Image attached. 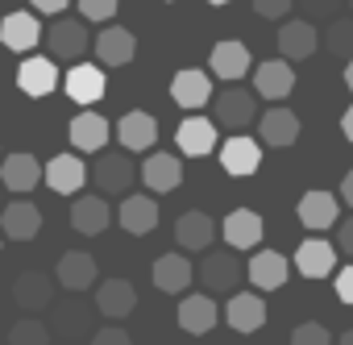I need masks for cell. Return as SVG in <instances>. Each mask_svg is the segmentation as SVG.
Here are the masks:
<instances>
[{"instance_id": "f1b7e54d", "label": "cell", "mask_w": 353, "mask_h": 345, "mask_svg": "<svg viewBox=\"0 0 353 345\" xmlns=\"http://www.w3.org/2000/svg\"><path fill=\"white\" fill-rule=\"evenodd\" d=\"M174 241H179L183 250H208L216 241V221L208 213H183L179 221H174Z\"/></svg>"}, {"instance_id": "c3c4849f", "label": "cell", "mask_w": 353, "mask_h": 345, "mask_svg": "<svg viewBox=\"0 0 353 345\" xmlns=\"http://www.w3.org/2000/svg\"><path fill=\"white\" fill-rule=\"evenodd\" d=\"M345 88H349V92H353V59H349V63H345Z\"/></svg>"}, {"instance_id": "d590c367", "label": "cell", "mask_w": 353, "mask_h": 345, "mask_svg": "<svg viewBox=\"0 0 353 345\" xmlns=\"http://www.w3.org/2000/svg\"><path fill=\"white\" fill-rule=\"evenodd\" d=\"M63 337H79V333H88V308L83 304H63V308H54V320H50Z\"/></svg>"}, {"instance_id": "277c9868", "label": "cell", "mask_w": 353, "mask_h": 345, "mask_svg": "<svg viewBox=\"0 0 353 345\" xmlns=\"http://www.w3.org/2000/svg\"><path fill=\"white\" fill-rule=\"evenodd\" d=\"M63 88H67V96H71L75 104L92 108L96 100H104V92H108V75H104L96 63H75V67L63 75Z\"/></svg>"}, {"instance_id": "d6a6232c", "label": "cell", "mask_w": 353, "mask_h": 345, "mask_svg": "<svg viewBox=\"0 0 353 345\" xmlns=\"http://www.w3.org/2000/svg\"><path fill=\"white\" fill-rule=\"evenodd\" d=\"M117 137H121L125 150H154V141H158V121H154L150 112H125V117L117 121Z\"/></svg>"}, {"instance_id": "1f68e13d", "label": "cell", "mask_w": 353, "mask_h": 345, "mask_svg": "<svg viewBox=\"0 0 353 345\" xmlns=\"http://www.w3.org/2000/svg\"><path fill=\"white\" fill-rule=\"evenodd\" d=\"M117 221H121V229H129L133 237H145V233H154V225H158V204H154L150 196H125L121 208H117Z\"/></svg>"}, {"instance_id": "60d3db41", "label": "cell", "mask_w": 353, "mask_h": 345, "mask_svg": "<svg viewBox=\"0 0 353 345\" xmlns=\"http://www.w3.org/2000/svg\"><path fill=\"white\" fill-rule=\"evenodd\" d=\"M92 345H133V337L121 324H104V328L92 333Z\"/></svg>"}, {"instance_id": "8992f818", "label": "cell", "mask_w": 353, "mask_h": 345, "mask_svg": "<svg viewBox=\"0 0 353 345\" xmlns=\"http://www.w3.org/2000/svg\"><path fill=\"white\" fill-rule=\"evenodd\" d=\"M208 67H212V75H216V79H225V83H241V79L250 75V67H254V63H250L245 42L225 38V42H216V46H212Z\"/></svg>"}, {"instance_id": "7a4b0ae2", "label": "cell", "mask_w": 353, "mask_h": 345, "mask_svg": "<svg viewBox=\"0 0 353 345\" xmlns=\"http://www.w3.org/2000/svg\"><path fill=\"white\" fill-rule=\"evenodd\" d=\"M42 38H46L50 59H83V55H88V46H92L88 26H83V21H75V17H59L54 26H46V30H42Z\"/></svg>"}, {"instance_id": "e0dca14e", "label": "cell", "mask_w": 353, "mask_h": 345, "mask_svg": "<svg viewBox=\"0 0 353 345\" xmlns=\"http://www.w3.org/2000/svg\"><path fill=\"white\" fill-rule=\"evenodd\" d=\"M96 258L92 254H83V250H67L63 258H59V266H54V283L63 287V291H88L92 283H96Z\"/></svg>"}, {"instance_id": "52a82bcc", "label": "cell", "mask_w": 353, "mask_h": 345, "mask_svg": "<svg viewBox=\"0 0 353 345\" xmlns=\"http://www.w3.org/2000/svg\"><path fill=\"white\" fill-rule=\"evenodd\" d=\"M13 304L21 312H42L54 304V279L46 270H21L13 279Z\"/></svg>"}, {"instance_id": "8d00e7d4", "label": "cell", "mask_w": 353, "mask_h": 345, "mask_svg": "<svg viewBox=\"0 0 353 345\" xmlns=\"http://www.w3.org/2000/svg\"><path fill=\"white\" fill-rule=\"evenodd\" d=\"M9 345H50V324H42V320H17L9 328Z\"/></svg>"}, {"instance_id": "4316f807", "label": "cell", "mask_w": 353, "mask_h": 345, "mask_svg": "<svg viewBox=\"0 0 353 345\" xmlns=\"http://www.w3.org/2000/svg\"><path fill=\"white\" fill-rule=\"evenodd\" d=\"M38 179H42V166H38L34 154H9L5 166H0V184H5L9 192H17L21 200H26V192L38 188Z\"/></svg>"}, {"instance_id": "7dc6e473", "label": "cell", "mask_w": 353, "mask_h": 345, "mask_svg": "<svg viewBox=\"0 0 353 345\" xmlns=\"http://www.w3.org/2000/svg\"><path fill=\"white\" fill-rule=\"evenodd\" d=\"M341 200H345V204L353 208V170H349V175L341 179Z\"/></svg>"}, {"instance_id": "5b68a950", "label": "cell", "mask_w": 353, "mask_h": 345, "mask_svg": "<svg viewBox=\"0 0 353 345\" xmlns=\"http://www.w3.org/2000/svg\"><path fill=\"white\" fill-rule=\"evenodd\" d=\"M241 275H245V266L237 262L233 250H212V254H204V262H200V283H204L208 291H237Z\"/></svg>"}, {"instance_id": "f546056e", "label": "cell", "mask_w": 353, "mask_h": 345, "mask_svg": "<svg viewBox=\"0 0 353 345\" xmlns=\"http://www.w3.org/2000/svg\"><path fill=\"white\" fill-rule=\"evenodd\" d=\"M5 237L9 241H34L38 237V229H42V208L38 204H30V200H13L9 208H5Z\"/></svg>"}, {"instance_id": "7402d4cb", "label": "cell", "mask_w": 353, "mask_h": 345, "mask_svg": "<svg viewBox=\"0 0 353 345\" xmlns=\"http://www.w3.org/2000/svg\"><path fill=\"white\" fill-rule=\"evenodd\" d=\"M154 287L158 291H166V295H179V291H188L192 287V279H196V270H192V262L183 258V254H162V258H154Z\"/></svg>"}, {"instance_id": "ab89813d", "label": "cell", "mask_w": 353, "mask_h": 345, "mask_svg": "<svg viewBox=\"0 0 353 345\" xmlns=\"http://www.w3.org/2000/svg\"><path fill=\"white\" fill-rule=\"evenodd\" d=\"M291 9H295V0H254V13L266 17V21H279V17H287Z\"/></svg>"}, {"instance_id": "484cf974", "label": "cell", "mask_w": 353, "mask_h": 345, "mask_svg": "<svg viewBox=\"0 0 353 345\" xmlns=\"http://www.w3.org/2000/svg\"><path fill=\"white\" fill-rule=\"evenodd\" d=\"M38 38H42V26H38V13H9L5 21H0V42H5L9 50H17V55H26V50H34L38 46Z\"/></svg>"}, {"instance_id": "ba28073f", "label": "cell", "mask_w": 353, "mask_h": 345, "mask_svg": "<svg viewBox=\"0 0 353 345\" xmlns=\"http://www.w3.org/2000/svg\"><path fill=\"white\" fill-rule=\"evenodd\" d=\"M42 179L50 184V192L71 196V192H83V184H88V166H83V158H75V154L67 150V154H54V158L42 166Z\"/></svg>"}, {"instance_id": "f907efd6", "label": "cell", "mask_w": 353, "mask_h": 345, "mask_svg": "<svg viewBox=\"0 0 353 345\" xmlns=\"http://www.w3.org/2000/svg\"><path fill=\"white\" fill-rule=\"evenodd\" d=\"M208 5H216V9H221V5H229V0H208Z\"/></svg>"}, {"instance_id": "6da1fadb", "label": "cell", "mask_w": 353, "mask_h": 345, "mask_svg": "<svg viewBox=\"0 0 353 345\" xmlns=\"http://www.w3.org/2000/svg\"><path fill=\"white\" fill-rule=\"evenodd\" d=\"M258 121V104H254V92H245L241 83H233L229 92H216L212 96V125L221 129H233V133H241L245 125H254Z\"/></svg>"}, {"instance_id": "681fc988", "label": "cell", "mask_w": 353, "mask_h": 345, "mask_svg": "<svg viewBox=\"0 0 353 345\" xmlns=\"http://www.w3.org/2000/svg\"><path fill=\"white\" fill-rule=\"evenodd\" d=\"M336 345H353V328H345V333H341V341H336Z\"/></svg>"}, {"instance_id": "9c48e42d", "label": "cell", "mask_w": 353, "mask_h": 345, "mask_svg": "<svg viewBox=\"0 0 353 345\" xmlns=\"http://www.w3.org/2000/svg\"><path fill=\"white\" fill-rule=\"evenodd\" d=\"M316 50H320L316 26H307L303 17L279 26V55H283V63H303V59H312Z\"/></svg>"}, {"instance_id": "7bdbcfd3", "label": "cell", "mask_w": 353, "mask_h": 345, "mask_svg": "<svg viewBox=\"0 0 353 345\" xmlns=\"http://www.w3.org/2000/svg\"><path fill=\"white\" fill-rule=\"evenodd\" d=\"M336 299L353 308V266H345V270L336 275Z\"/></svg>"}, {"instance_id": "2e32d148", "label": "cell", "mask_w": 353, "mask_h": 345, "mask_svg": "<svg viewBox=\"0 0 353 345\" xmlns=\"http://www.w3.org/2000/svg\"><path fill=\"white\" fill-rule=\"evenodd\" d=\"M108 121L100 117V112H92V108H83L71 125H67V137H71V146L79 150V154H100L104 146H108Z\"/></svg>"}, {"instance_id": "5bb4252c", "label": "cell", "mask_w": 353, "mask_h": 345, "mask_svg": "<svg viewBox=\"0 0 353 345\" xmlns=\"http://www.w3.org/2000/svg\"><path fill=\"white\" fill-rule=\"evenodd\" d=\"M170 100L179 104V108H204V104L212 100V79H208L200 67L174 71V79H170Z\"/></svg>"}, {"instance_id": "d4e9b609", "label": "cell", "mask_w": 353, "mask_h": 345, "mask_svg": "<svg viewBox=\"0 0 353 345\" xmlns=\"http://www.w3.org/2000/svg\"><path fill=\"white\" fill-rule=\"evenodd\" d=\"M225 320H229V328H237V333H258V328L266 324V299L254 295V291H237V295L229 299V308H225Z\"/></svg>"}, {"instance_id": "ffe728a7", "label": "cell", "mask_w": 353, "mask_h": 345, "mask_svg": "<svg viewBox=\"0 0 353 345\" xmlns=\"http://www.w3.org/2000/svg\"><path fill=\"white\" fill-rule=\"evenodd\" d=\"M221 237L233 246V250H254L262 241V217L254 208H233L225 221H221Z\"/></svg>"}, {"instance_id": "3957f363", "label": "cell", "mask_w": 353, "mask_h": 345, "mask_svg": "<svg viewBox=\"0 0 353 345\" xmlns=\"http://www.w3.org/2000/svg\"><path fill=\"white\" fill-rule=\"evenodd\" d=\"M88 179L104 192V200L108 196H117V192H125L129 184H133V158L129 154H121V150H104V158H96V166L88 170Z\"/></svg>"}, {"instance_id": "cb8c5ba5", "label": "cell", "mask_w": 353, "mask_h": 345, "mask_svg": "<svg viewBox=\"0 0 353 345\" xmlns=\"http://www.w3.org/2000/svg\"><path fill=\"white\" fill-rule=\"evenodd\" d=\"M17 88H21L26 96H34V100L50 96V92L59 88V67H54V59H26V63L17 67Z\"/></svg>"}, {"instance_id": "7c38bea8", "label": "cell", "mask_w": 353, "mask_h": 345, "mask_svg": "<svg viewBox=\"0 0 353 345\" xmlns=\"http://www.w3.org/2000/svg\"><path fill=\"white\" fill-rule=\"evenodd\" d=\"M295 88V67L283 59H266L262 67H254V96L262 100H287Z\"/></svg>"}, {"instance_id": "4fadbf2b", "label": "cell", "mask_w": 353, "mask_h": 345, "mask_svg": "<svg viewBox=\"0 0 353 345\" xmlns=\"http://www.w3.org/2000/svg\"><path fill=\"white\" fill-rule=\"evenodd\" d=\"M245 279L258 287V291H279L287 279H291V262L279 254V250H258L245 266Z\"/></svg>"}, {"instance_id": "83f0119b", "label": "cell", "mask_w": 353, "mask_h": 345, "mask_svg": "<svg viewBox=\"0 0 353 345\" xmlns=\"http://www.w3.org/2000/svg\"><path fill=\"white\" fill-rule=\"evenodd\" d=\"M96 308L112 320H125L133 308H137V287L129 279H104L100 291H96Z\"/></svg>"}, {"instance_id": "74e56055", "label": "cell", "mask_w": 353, "mask_h": 345, "mask_svg": "<svg viewBox=\"0 0 353 345\" xmlns=\"http://www.w3.org/2000/svg\"><path fill=\"white\" fill-rule=\"evenodd\" d=\"M291 345H332V333L324 324H316V320H303V324H295Z\"/></svg>"}, {"instance_id": "9a60e30c", "label": "cell", "mask_w": 353, "mask_h": 345, "mask_svg": "<svg viewBox=\"0 0 353 345\" xmlns=\"http://www.w3.org/2000/svg\"><path fill=\"white\" fill-rule=\"evenodd\" d=\"M295 137H299V117L291 112V108H266L262 112V121H258V146H274V150H283V146H295Z\"/></svg>"}, {"instance_id": "ac0fdd59", "label": "cell", "mask_w": 353, "mask_h": 345, "mask_svg": "<svg viewBox=\"0 0 353 345\" xmlns=\"http://www.w3.org/2000/svg\"><path fill=\"white\" fill-rule=\"evenodd\" d=\"M295 217H299V225H303V229H312V233L332 229V225H336V196H332V192H324V188H312V192H303V200H299Z\"/></svg>"}, {"instance_id": "4dcf8cb0", "label": "cell", "mask_w": 353, "mask_h": 345, "mask_svg": "<svg viewBox=\"0 0 353 345\" xmlns=\"http://www.w3.org/2000/svg\"><path fill=\"white\" fill-rule=\"evenodd\" d=\"M108 221H112V208H108V200H104V196H79V200L71 204V225H75L83 237L104 233V229H108Z\"/></svg>"}, {"instance_id": "ee69618b", "label": "cell", "mask_w": 353, "mask_h": 345, "mask_svg": "<svg viewBox=\"0 0 353 345\" xmlns=\"http://www.w3.org/2000/svg\"><path fill=\"white\" fill-rule=\"evenodd\" d=\"M336 225H341V229H336V241H341V250L353 258V217H349V221H336Z\"/></svg>"}, {"instance_id": "bcb514c9", "label": "cell", "mask_w": 353, "mask_h": 345, "mask_svg": "<svg viewBox=\"0 0 353 345\" xmlns=\"http://www.w3.org/2000/svg\"><path fill=\"white\" fill-rule=\"evenodd\" d=\"M341 133H345V141H353V104L341 112Z\"/></svg>"}, {"instance_id": "f35d334b", "label": "cell", "mask_w": 353, "mask_h": 345, "mask_svg": "<svg viewBox=\"0 0 353 345\" xmlns=\"http://www.w3.org/2000/svg\"><path fill=\"white\" fill-rule=\"evenodd\" d=\"M121 9V0H79V17L83 21H112Z\"/></svg>"}, {"instance_id": "603a6c76", "label": "cell", "mask_w": 353, "mask_h": 345, "mask_svg": "<svg viewBox=\"0 0 353 345\" xmlns=\"http://www.w3.org/2000/svg\"><path fill=\"white\" fill-rule=\"evenodd\" d=\"M174 146H179V154L204 158V154L216 150V125L204 121V117H188V121H179V129H174Z\"/></svg>"}, {"instance_id": "f6af8a7d", "label": "cell", "mask_w": 353, "mask_h": 345, "mask_svg": "<svg viewBox=\"0 0 353 345\" xmlns=\"http://www.w3.org/2000/svg\"><path fill=\"white\" fill-rule=\"evenodd\" d=\"M67 5H71V0H34V9H38V13H46V17H59Z\"/></svg>"}, {"instance_id": "816d5d0a", "label": "cell", "mask_w": 353, "mask_h": 345, "mask_svg": "<svg viewBox=\"0 0 353 345\" xmlns=\"http://www.w3.org/2000/svg\"><path fill=\"white\" fill-rule=\"evenodd\" d=\"M345 5H349V9H353V0H345Z\"/></svg>"}, {"instance_id": "b9f144b4", "label": "cell", "mask_w": 353, "mask_h": 345, "mask_svg": "<svg viewBox=\"0 0 353 345\" xmlns=\"http://www.w3.org/2000/svg\"><path fill=\"white\" fill-rule=\"evenodd\" d=\"M336 5L341 0H303V13L307 17H336Z\"/></svg>"}, {"instance_id": "44dd1931", "label": "cell", "mask_w": 353, "mask_h": 345, "mask_svg": "<svg viewBox=\"0 0 353 345\" xmlns=\"http://www.w3.org/2000/svg\"><path fill=\"white\" fill-rule=\"evenodd\" d=\"M332 266H336V250H332L324 237L299 241V250H295V270H299L303 279H328Z\"/></svg>"}, {"instance_id": "30bf717a", "label": "cell", "mask_w": 353, "mask_h": 345, "mask_svg": "<svg viewBox=\"0 0 353 345\" xmlns=\"http://www.w3.org/2000/svg\"><path fill=\"white\" fill-rule=\"evenodd\" d=\"M141 179H145V188H150V192H158V196L174 192V188L183 184V158H174L170 150L150 154V158L141 162Z\"/></svg>"}, {"instance_id": "8fae6325", "label": "cell", "mask_w": 353, "mask_h": 345, "mask_svg": "<svg viewBox=\"0 0 353 345\" xmlns=\"http://www.w3.org/2000/svg\"><path fill=\"white\" fill-rule=\"evenodd\" d=\"M221 166L229 170V175H258V166H262V146L245 133H233L229 141H221Z\"/></svg>"}, {"instance_id": "d6986e66", "label": "cell", "mask_w": 353, "mask_h": 345, "mask_svg": "<svg viewBox=\"0 0 353 345\" xmlns=\"http://www.w3.org/2000/svg\"><path fill=\"white\" fill-rule=\"evenodd\" d=\"M216 320H221V308H216L212 295H183L179 299V328L183 333L204 337V333L216 328Z\"/></svg>"}, {"instance_id": "836d02e7", "label": "cell", "mask_w": 353, "mask_h": 345, "mask_svg": "<svg viewBox=\"0 0 353 345\" xmlns=\"http://www.w3.org/2000/svg\"><path fill=\"white\" fill-rule=\"evenodd\" d=\"M133 50H137V42L125 26H108L96 38V59H104V67H125L133 59Z\"/></svg>"}, {"instance_id": "e575fe53", "label": "cell", "mask_w": 353, "mask_h": 345, "mask_svg": "<svg viewBox=\"0 0 353 345\" xmlns=\"http://www.w3.org/2000/svg\"><path fill=\"white\" fill-rule=\"evenodd\" d=\"M324 50L332 55V59H353V17H336L332 26H328V34H324Z\"/></svg>"}]
</instances>
